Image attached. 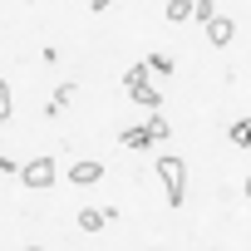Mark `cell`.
<instances>
[{
	"mask_svg": "<svg viewBox=\"0 0 251 251\" xmlns=\"http://www.w3.org/2000/svg\"><path fill=\"white\" fill-rule=\"evenodd\" d=\"M231 35H236L231 15H212V20H207V45H212V50H226V45H231Z\"/></svg>",
	"mask_w": 251,
	"mask_h": 251,
	"instance_id": "obj_4",
	"label": "cell"
},
{
	"mask_svg": "<svg viewBox=\"0 0 251 251\" xmlns=\"http://www.w3.org/2000/svg\"><path fill=\"white\" fill-rule=\"evenodd\" d=\"M108 207H79V231H103Z\"/></svg>",
	"mask_w": 251,
	"mask_h": 251,
	"instance_id": "obj_7",
	"label": "cell"
},
{
	"mask_svg": "<svg viewBox=\"0 0 251 251\" xmlns=\"http://www.w3.org/2000/svg\"><path fill=\"white\" fill-rule=\"evenodd\" d=\"M128 99H133V103H143V108H163V94H158L148 79H143V84H133V89H128Z\"/></svg>",
	"mask_w": 251,
	"mask_h": 251,
	"instance_id": "obj_6",
	"label": "cell"
},
{
	"mask_svg": "<svg viewBox=\"0 0 251 251\" xmlns=\"http://www.w3.org/2000/svg\"><path fill=\"white\" fill-rule=\"evenodd\" d=\"M246 202H251V173H246Z\"/></svg>",
	"mask_w": 251,
	"mask_h": 251,
	"instance_id": "obj_16",
	"label": "cell"
},
{
	"mask_svg": "<svg viewBox=\"0 0 251 251\" xmlns=\"http://www.w3.org/2000/svg\"><path fill=\"white\" fill-rule=\"evenodd\" d=\"M118 143H123V148H158V138L148 133V123H138V128H128V133H118Z\"/></svg>",
	"mask_w": 251,
	"mask_h": 251,
	"instance_id": "obj_5",
	"label": "cell"
},
{
	"mask_svg": "<svg viewBox=\"0 0 251 251\" xmlns=\"http://www.w3.org/2000/svg\"><path fill=\"white\" fill-rule=\"evenodd\" d=\"M226 138H231L236 148H251V118H241V123H231V128H226Z\"/></svg>",
	"mask_w": 251,
	"mask_h": 251,
	"instance_id": "obj_10",
	"label": "cell"
},
{
	"mask_svg": "<svg viewBox=\"0 0 251 251\" xmlns=\"http://www.w3.org/2000/svg\"><path fill=\"white\" fill-rule=\"evenodd\" d=\"M5 118H10V84L0 79V123H5Z\"/></svg>",
	"mask_w": 251,
	"mask_h": 251,
	"instance_id": "obj_14",
	"label": "cell"
},
{
	"mask_svg": "<svg viewBox=\"0 0 251 251\" xmlns=\"http://www.w3.org/2000/svg\"><path fill=\"white\" fill-rule=\"evenodd\" d=\"M148 74H153V69H148V59H143V64H133V69H128V74H123V84H128V89H133V84H143V79H148Z\"/></svg>",
	"mask_w": 251,
	"mask_h": 251,
	"instance_id": "obj_11",
	"label": "cell"
},
{
	"mask_svg": "<svg viewBox=\"0 0 251 251\" xmlns=\"http://www.w3.org/2000/svg\"><path fill=\"white\" fill-rule=\"evenodd\" d=\"M158 177H163L168 207H182V197H187V163L173 158V153H163V158H158Z\"/></svg>",
	"mask_w": 251,
	"mask_h": 251,
	"instance_id": "obj_1",
	"label": "cell"
},
{
	"mask_svg": "<svg viewBox=\"0 0 251 251\" xmlns=\"http://www.w3.org/2000/svg\"><path fill=\"white\" fill-rule=\"evenodd\" d=\"M54 177H59V173H54V158H45V153H40V158H30V163L20 168V182H25V187H35V192L54 187Z\"/></svg>",
	"mask_w": 251,
	"mask_h": 251,
	"instance_id": "obj_2",
	"label": "cell"
},
{
	"mask_svg": "<svg viewBox=\"0 0 251 251\" xmlns=\"http://www.w3.org/2000/svg\"><path fill=\"white\" fill-rule=\"evenodd\" d=\"M64 177H69V182H74V187H94V182H99V177H103V163H94V158H74V163H69V173H64Z\"/></svg>",
	"mask_w": 251,
	"mask_h": 251,
	"instance_id": "obj_3",
	"label": "cell"
},
{
	"mask_svg": "<svg viewBox=\"0 0 251 251\" xmlns=\"http://www.w3.org/2000/svg\"><path fill=\"white\" fill-rule=\"evenodd\" d=\"M163 20H173V25L192 20V0H168V5H163Z\"/></svg>",
	"mask_w": 251,
	"mask_h": 251,
	"instance_id": "obj_9",
	"label": "cell"
},
{
	"mask_svg": "<svg viewBox=\"0 0 251 251\" xmlns=\"http://www.w3.org/2000/svg\"><path fill=\"white\" fill-rule=\"evenodd\" d=\"M148 69H158V74H173V54H148Z\"/></svg>",
	"mask_w": 251,
	"mask_h": 251,
	"instance_id": "obj_12",
	"label": "cell"
},
{
	"mask_svg": "<svg viewBox=\"0 0 251 251\" xmlns=\"http://www.w3.org/2000/svg\"><path fill=\"white\" fill-rule=\"evenodd\" d=\"M212 10H217V5H212V0H192V15H197V20H202V25H207V20H212Z\"/></svg>",
	"mask_w": 251,
	"mask_h": 251,
	"instance_id": "obj_13",
	"label": "cell"
},
{
	"mask_svg": "<svg viewBox=\"0 0 251 251\" xmlns=\"http://www.w3.org/2000/svg\"><path fill=\"white\" fill-rule=\"evenodd\" d=\"M74 99H79V84H59V89H54V99H50V108H45V113H50V118H54V113H59V108H64V103H74Z\"/></svg>",
	"mask_w": 251,
	"mask_h": 251,
	"instance_id": "obj_8",
	"label": "cell"
},
{
	"mask_svg": "<svg viewBox=\"0 0 251 251\" xmlns=\"http://www.w3.org/2000/svg\"><path fill=\"white\" fill-rule=\"evenodd\" d=\"M108 5H113V0H89V10H99V15H103Z\"/></svg>",
	"mask_w": 251,
	"mask_h": 251,
	"instance_id": "obj_15",
	"label": "cell"
}]
</instances>
